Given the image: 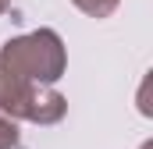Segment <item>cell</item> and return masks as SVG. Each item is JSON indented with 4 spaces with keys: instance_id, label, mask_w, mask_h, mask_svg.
I'll return each mask as SVG.
<instances>
[{
    "instance_id": "cell-5",
    "label": "cell",
    "mask_w": 153,
    "mask_h": 149,
    "mask_svg": "<svg viewBox=\"0 0 153 149\" xmlns=\"http://www.w3.org/2000/svg\"><path fill=\"white\" fill-rule=\"evenodd\" d=\"M7 7H11V0H0V14H7Z\"/></svg>"
},
{
    "instance_id": "cell-3",
    "label": "cell",
    "mask_w": 153,
    "mask_h": 149,
    "mask_svg": "<svg viewBox=\"0 0 153 149\" xmlns=\"http://www.w3.org/2000/svg\"><path fill=\"white\" fill-rule=\"evenodd\" d=\"M71 4H75L82 14H89V18H111L121 0H71Z\"/></svg>"
},
{
    "instance_id": "cell-2",
    "label": "cell",
    "mask_w": 153,
    "mask_h": 149,
    "mask_svg": "<svg viewBox=\"0 0 153 149\" xmlns=\"http://www.w3.org/2000/svg\"><path fill=\"white\" fill-rule=\"evenodd\" d=\"M0 110L14 121H32V124H57L64 110H68V100L46 85V82H29L18 71H11L4 60H0Z\"/></svg>"
},
{
    "instance_id": "cell-1",
    "label": "cell",
    "mask_w": 153,
    "mask_h": 149,
    "mask_svg": "<svg viewBox=\"0 0 153 149\" xmlns=\"http://www.w3.org/2000/svg\"><path fill=\"white\" fill-rule=\"evenodd\" d=\"M0 60L18 71L29 82H46L53 85L64 68H68V53H64V43L53 29H36V32H25V36H14L0 46Z\"/></svg>"
},
{
    "instance_id": "cell-4",
    "label": "cell",
    "mask_w": 153,
    "mask_h": 149,
    "mask_svg": "<svg viewBox=\"0 0 153 149\" xmlns=\"http://www.w3.org/2000/svg\"><path fill=\"white\" fill-rule=\"evenodd\" d=\"M14 146H18V124H14V117L0 110V149H14Z\"/></svg>"
}]
</instances>
